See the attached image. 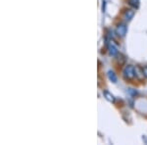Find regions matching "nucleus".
Segmentation results:
<instances>
[{
	"mask_svg": "<svg viewBox=\"0 0 147 145\" xmlns=\"http://www.w3.org/2000/svg\"><path fill=\"white\" fill-rule=\"evenodd\" d=\"M123 74H124V78L125 80H132L136 76V71H134V67L131 65H127L124 68V71H123Z\"/></svg>",
	"mask_w": 147,
	"mask_h": 145,
	"instance_id": "1",
	"label": "nucleus"
},
{
	"mask_svg": "<svg viewBox=\"0 0 147 145\" xmlns=\"http://www.w3.org/2000/svg\"><path fill=\"white\" fill-rule=\"evenodd\" d=\"M116 34L119 35L120 37H124L127 34V26L124 23H121L117 26L116 28Z\"/></svg>",
	"mask_w": 147,
	"mask_h": 145,
	"instance_id": "2",
	"label": "nucleus"
},
{
	"mask_svg": "<svg viewBox=\"0 0 147 145\" xmlns=\"http://www.w3.org/2000/svg\"><path fill=\"white\" fill-rule=\"evenodd\" d=\"M103 96L105 97L106 100L111 102V103L115 102V97H114V95L111 93V92H109L108 90H103Z\"/></svg>",
	"mask_w": 147,
	"mask_h": 145,
	"instance_id": "3",
	"label": "nucleus"
},
{
	"mask_svg": "<svg viewBox=\"0 0 147 145\" xmlns=\"http://www.w3.org/2000/svg\"><path fill=\"white\" fill-rule=\"evenodd\" d=\"M134 11L132 10V9H129V10L125 11L124 14V17L127 21H130L134 18Z\"/></svg>",
	"mask_w": 147,
	"mask_h": 145,
	"instance_id": "4",
	"label": "nucleus"
},
{
	"mask_svg": "<svg viewBox=\"0 0 147 145\" xmlns=\"http://www.w3.org/2000/svg\"><path fill=\"white\" fill-rule=\"evenodd\" d=\"M108 78H109V80H110V82H112L113 84H116L118 80L117 76H116V74L114 73L113 71H109L108 72Z\"/></svg>",
	"mask_w": 147,
	"mask_h": 145,
	"instance_id": "5",
	"label": "nucleus"
},
{
	"mask_svg": "<svg viewBox=\"0 0 147 145\" xmlns=\"http://www.w3.org/2000/svg\"><path fill=\"white\" fill-rule=\"evenodd\" d=\"M108 50H109V54L111 56H116L118 54V50L113 44H109L108 45Z\"/></svg>",
	"mask_w": 147,
	"mask_h": 145,
	"instance_id": "6",
	"label": "nucleus"
},
{
	"mask_svg": "<svg viewBox=\"0 0 147 145\" xmlns=\"http://www.w3.org/2000/svg\"><path fill=\"white\" fill-rule=\"evenodd\" d=\"M129 4L134 8H137L139 6V0H129Z\"/></svg>",
	"mask_w": 147,
	"mask_h": 145,
	"instance_id": "7",
	"label": "nucleus"
},
{
	"mask_svg": "<svg viewBox=\"0 0 147 145\" xmlns=\"http://www.w3.org/2000/svg\"><path fill=\"white\" fill-rule=\"evenodd\" d=\"M142 72H143L144 77L147 78V66H144V67L142 68Z\"/></svg>",
	"mask_w": 147,
	"mask_h": 145,
	"instance_id": "8",
	"label": "nucleus"
}]
</instances>
